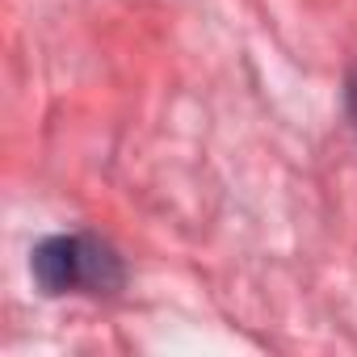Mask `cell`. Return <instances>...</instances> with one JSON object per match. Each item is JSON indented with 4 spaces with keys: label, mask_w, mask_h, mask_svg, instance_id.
I'll return each mask as SVG.
<instances>
[{
    "label": "cell",
    "mask_w": 357,
    "mask_h": 357,
    "mask_svg": "<svg viewBox=\"0 0 357 357\" xmlns=\"http://www.w3.org/2000/svg\"><path fill=\"white\" fill-rule=\"evenodd\" d=\"M34 278L47 294L118 290L122 286V265L105 244H97L89 236H55L34 252Z\"/></svg>",
    "instance_id": "obj_1"
},
{
    "label": "cell",
    "mask_w": 357,
    "mask_h": 357,
    "mask_svg": "<svg viewBox=\"0 0 357 357\" xmlns=\"http://www.w3.org/2000/svg\"><path fill=\"white\" fill-rule=\"evenodd\" d=\"M349 97H353V114H357V76H353V89H349Z\"/></svg>",
    "instance_id": "obj_2"
}]
</instances>
